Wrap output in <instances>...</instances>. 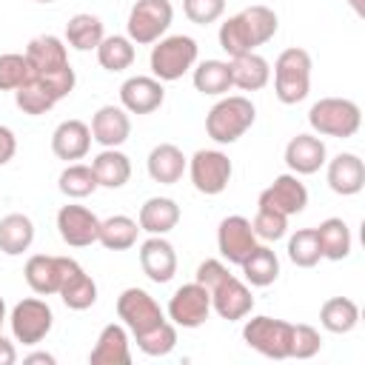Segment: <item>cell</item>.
Segmentation results:
<instances>
[{
  "instance_id": "20",
  "label": "cell",
  "mask_w": 365,
  "mask_h": 365,
  "mask_svg": "<svg viewBox=\"0 0 365 365\" xmlns=\"http://www.w3.org/2000/svg\"><path fill=\"white\" fill-rule=\"evenodd\" d=\"M91 140L103 148H120L131 137V117L123 106H100L91 117Z\"/></svg>"
},
{
  "instance_id": "46",
  "label": "cell",
  "mask_w": 365,
  "mask_h": 365,
  "mask_svg": "<svg viewBox=\"0 0 365 365\" xmlns=\"http://www.w3.org/2000/svg\"><path fill=\"white\" fill-rule=\"evenodd\" d=\"M182 11L191 23L208 26L225 14V0H182Z\"/></svg>"
},
{
  "instance_id": "8",
  "label": "cell",
  "mask_w": 365,
  "mask_h": 365,
  "mask_svg": "<svg viewBox=\"0 0 365 365\" xmlns=\"http://www.w3.org/2000/svg\"><path fill=\"white\" fill-rule=\"evenodd\" d=\"M291 322L277 317H251L242 325V339L248 348L268 359H291Z\"/></svg>"
},
{
  "instance_id": "7",
  "label": "cell",
  "mask_w": 365,
  "mask_h": 365,
  "mask_svg": "<svg viewBox=\"0 0 365 365\" xmlns=\"http://www.w3.org/2000/svg\"><path fill=\"white\" fill-rule=\"evenodd\" d=\"M171 20H174L171 0H137L128 11L125 34L134 46H151L160 37H165Z\"/></svg>"
},
{
  "instance_id": "39",
  "label": "cell",
  "mask_w": 365,
  "mask_h": 365,
  "mask_svg": "<svg viewBox=\"0 0 365 365\" xmlns=\"http://www.w3.org/2000/svg\"><path fill=\"white\" fill-rule=\"evenodd\" d=\"M14 103H17V108L23 111V114H31V117H40V114H46V111H51L60 100L43 86V83H37V80H31V74H29V80L14 91Z\"/></svg>"
},
{
  "instance_id": "45",
  "label": "cell",
  "mask_w": 365,
  "mask_h": 365,
  "mask_svg": "<svg viewBox=\"0 0 365 365\" xmlns=\"http://www.w3.org/2000/svg\"><path fill=\"white\" fill-rule=\"evenodd\" d=\"M319 348H322V336L314 325L297 322L291 328V356L294 359H311L319 354Z\"/></svg>"
},
{
  "instance_id": "2",
  "label": "cell",
  "mask_w": 365,
  "mask_h": 365,
  "mask_svg": "<svg viewBox=\"0 0 365 365\" xmlns=\"http://www.w3.org/2000/svg\"><path fill=\"white\" fill-rule=\"evenodd\" d=\"M194 279L208 288L211 311H217L220 319L237 322V319H245L254 311V297H251L248 282L237 279L222 259H202L197 265Z\"/></svg>"
},
{
  "instance_id": "14",
  "label": "cell",
  "mask_w": 365,
  "mask_h": 365,
  "mask_svg": "<svg viewBox=\"0 0 365 365\" xmlns=\"http://www.w3.org/2000/svg\"><path fill=\"white\" fill-rule=\"evenodd\" d=\"M57 231H60V240L71 248H88L97 242V234H100V217L86 208V205H77V202H68L57 211Z\"/></svg>"
},
{
  "instance_id": "27",
  "label": "cell",
  "mask_w": 365,
  "mask_h": 365,
  "mask_svg": "<svg viewBox=\"0 0 365 365\" xmlns=\"http://www.w3.org/2000/svg\"><path fill=\"white\" fill-rule=\"evenodd\" d=\"M314 231H317V242H319L322 259L339 262V259H345L351 254L354 237H351V228H348V222L342 217H328Z\"/></svg>"
},
{
  "instance_id": "35",
  "label": "cell",
  "mask_w": 365,
  "mask_h": 365,
  "mask_svg": "<svg viewBox=\"0 0 365 365\" xmlns=\"http://www.w3.org/2000/svg\"><path fill=\"white\" fill-rule=\"evenodd\" d=\"M242 277L248 285L254 288H265L271 282H277L279 277V257L268 248V245H257L245 259H242Z\"/></svg>"
},
{
  "instance_id": "47",
  "label": "cell",
  "mask_w": 365,
  "mask_h": 365,
  "mask_svg": "<svg viewBox=\"0 0 365 365\" xmlns=\"http://www.w3.org/2000/svg\"><path fill=\"white\" fill-rule=\"evenodd\" d=\"M17 154V137L9 125H0V165H6Z\"/></svg>"
},
{
  "instance_id": "52",
  "label": "cell",
  "mask_w": 365,
  "mask_h": 365,
  "mask_svg": "<svg viewBox=\"0 0 365 365\" xmlns=\"http://www.w3.org/2000/svg\"><path fill=\"white\" fill-rule=\"evenodd\" d=\"M34 3H54V0H34Z\"/></svg>"
},
{
  "instance_id": "29",
  "label": "cell",
  "mask_w": 365,
  "mask_h": 365,
  "mask_svg": "<svg viewBox=\"0 0 365 365\" xmlns=\"http://www.w3.org/2000/svg\"><path fill=\"white\" fill-rule=\"evenodd\" d=\"M91 171L100 188H123L131 180V160L120 148H103L91 160Z\"/></svg>"
},
{
  "instance_id": "34",
  "label": "cell",
  "mask_w": 365,
  "mask_h": 365,
  "mask_svg": "<svg viewBox=\"0 0 365 365\" xmlns=\"http://www.w3.org/2000/svg\"><path fill=\"white\" fill-rule=\"evenodd\" d=\"M319 325L328 334H351L359 325V305L348 297H331L319 308Z\"/></svg>"
},
{
  "instance_id": "23",
  "label": "cell",
  "mask_w": 365,
  "mask_h": 365,
  "mask_svg": "<svg viewBox=\"0 0 365 365\" xmlns=\"http://www.w3.org/2000/svg\"><path fill=\"white\" fill-rule=\"evenodd\" d=\"M91 365H128L131 362V348H128V328L120 322H108L100 334L97 342L88 354Z\"/></svg>"
},
{
  "instance_id": "3",
  "label": "cell",
  "mask_w": 365,
  "mask_h": 365,
  "mask_svg": "<svg viewBox=\"0 0 365 365\" xmlns=\"http://www.w3.org/2000/svg\"><path fill=\"white\" fill-rule=\"evenodd\" d=\"M254 120H257L254 103L242 94H228V97H220L205 114V134L217 145H231L254 125Z\"/></svg>"
},
{
  "instance_id": "38",
  "label": "cell",
  "mask_w": 365,
  "mask_h": 365,
  "mask_svg": "<svg viewBox=\"0 0 365 365\" xmlns=\"http://www.w3.org/2000/svg\"><path fill=\"white\" fill-rule=\"evenodd\" d=\"M57 188L68 200H83V197L94 194L100 185H97V177H94L91 165H86V163H68L60 171V177H57Z\"/></svg>"
},
{
  "instance_id": "32",
  "label": "cell",
  "mask_w": 365,
  "mask_h": 365,
  "mask_svg": "<svg viewBox=\"0 0 365 365\" xmlns=\"http://www.w3.org/2000/svg\"><path fill=\"white\" fill-rule=\"evenodd\" d=\"M191 80H194V88L200 94H205V97H222V94H228L234 88V83H231V63L228 60H202L194 68Z\"/></svg>"
},
{
  "instance_id": "43",
  "label": "cell",
  "mask_w": 365,
  "mask_h": 365,
  "mask_svg": "<svg viewBox=\"0 0 365 365\" xmlns=\"http://www.w3.org/2000/svg\"><path fill=\"white\" fill-rule=\"evenodd\" d=\"M251 228H254L257 240L277 242V240H282L285 231H288V217H285L282 211L271 208V205L257 202V214H254V220H251Z\"/></svg>"
},
{
  "instance_id": "6",
  "label": "cell",
  "mask_w": 365,
  "mask_h": 365,
  "mask_svg": "<svg viewBox=\"0 0 365 365\" xmlns=\"http://www.w3.org/2000/svg\"><path fill=\"white\" fill-rule=\"evenodd\" d=\"M197 54H200L197 40L188 34L160 37L157 43H151V57H148L151 77H157L160 83H174L197 66Z\"/></svg>"
},
{
  "instance_id": "50",
  "label": "cell",
  "mask_w": 365,
  "mask_h": 365,
  "mask_svg": "<svg viewBox=\"0 0 365 365\" xmlns=\"http://www.w3.org/2000/svg\"><path fill=\"white\" fill-rule=\"evenodd\" d=\"M348 6L354 9L356 17H365V0H348Z\"/></svg>"
},
{
  "instance_id": "30",
  "label": "cell",
  "mask_w": 365,
  "mask_h": 365,
  "mask_svg": "<svg viewBox=\"0 0 365 365\" xmlns=\"http://www.w3.org/2000/svg\"><path fill=\"white\" fill-rule=\"evenodd\" d=\"M34 242V222L26 214H6L0 220V251L6 257H20Z\"/></svg>"
},
{
  "instance_id": "51",
  "label": "cell",
  "mask_w": 365,
  "mask_h": 365,
  "mask_svg": "<svg viewBox=\"0 0 365 365\" xmlns=\"http://www.w3.org/2000/svg\"><path fill=\"white\" fill-rule=\"evenodd\" d=\"M9 317H6V299L0 297V334H3V322H6Z\"/></svg>"
},
{
  "instance_id": "26",
  "label": "cell",
  "mask_w": 365,
  "mask_h": 365,
  "mask_svg": "<svg viewBox=\"0 0 365 365\" xmlns=\"http://www.w3.org/2000/svg\"><path fill=\"white\" fill-rule=\"evenodd\" d=\"M137 222H140V231L165 237V234L174 231L177 222H180V205H177L171 197H148V200L140 205Z\"/></svg>"
},
{
  "instance_id": "37",
  "label": "cell",
  "mask_w": 365,
  "mask_h": 365,
  "mask_svg": "<svg viewBox=\"0 0 365 365\" xmlns=\"http://www.w3.org/2000/svg\"><path fill=\"white\" fill-rule=\"evenodd\" d=\"M217 37H220V48H222L228 57H240V54L257 51V43H254V37H251L245 20L240 17V11L220 23Z\"/></svg>"
},
{
  "instance_id": "21",
  "label": "cell",
  "mask_w": 365,
  "mask_h": 365,
  "mask_svg": "<svg viewBox=\"0 0 365 365\" xmlns=\"http://www.w3.org/2000/svg\"><path fill=\"white\" fill-rule=\"evenodd\" d=\"M325 163H328L325 180H328V188L334 194L354 197L365 188V163L359 160V154L342 151V154H336L334 160H325Z\"/></svg>"
},
{
  "instance_id": "22",
  "label": "cell",
  "mask_w": 365,
  "mask_h": 365,
  "mask_svg": "<svg viewBox=\"0 0 365 365\" xmlns=\"http://www.w3.org/2000/svg\"><path fill=\"white\" fill-rule=\"evenodd\" d=\"M88 148H91V128L83 120H63L51 131V151L57 160L77 163L88 154Z\"/></svg>"
},
{
  "instance_id": "4",
  "label": "cell",
  "mask_w": 365,
  "mask_h": 365,
  "mask_svg": "<svg viewBox=\"0 0 365 365\" xmlns=\"http://www.w3.org/2000/svg\"><path fill=\"white\" fill-rule=\"evenodd\" d=\"M311 91V54L291 46L274 60V94L282 106H297Z\"/></svg>"
},
{
  "instance_id": "19",
  "label": "cell",
  "mask_w": 365,
  "mask_h": 365,
  "mask_svg": "<svg viewBox=\"0 0 365 365\" xmlns=\"http://www.w3.org/2000/svg\"><path fill=\"white\" fill-rule=\"evenodd\" d=\"M328 160V148L319 134H297L285 145V165L297 177L317 174Z\"/></svg>"
},
{
  "instance_id": "49",
  "label": "cell",
  "mask_w": 365,
  "mask_h": 365,
  "mask_svg": "<svg viewBox=\"0 0 365 365\" xmlns=\"http://www.w3.org/2000/svg\"><path fill=\"white\" fill-rule=\"evenodd\" d=\"M23 362H26V365H54V362H57V356H54V354H48V351H34V354L23 356Z\"/></svg>"
},
{
  "instance_id": "28",
  "label": "cell",
  "mask_w": 365,
  "mask_h": 365,
  "mask_svg": "<svg viewBox=\"0 0 365 365\" xmlns=\"http://www.w3.org/2000/svg\"><path fill=\"white\" fill-rule=\"evenodd\" d=\"M231 83L242 91H259L268 86L271 80V66L262 54L257 51H248V54H240V57H231Z\"/></svg>"
},
{
  "instance_id": "40",
  "label": "cell",
  "mask_w": 365,
  "mask_h": 365,
  "mask_svg": "<svg viewBox=\"0 0 365 365\" xmlns=\"http://www.w3.org/2000/svg\"><path fill=\"white\" fill-rule=\"evenodd\" d=\"M240 17L245 20V26H248V31H251V37H254V43H257V48L259 46H265L274 34H277V29H279V17H277V11L274 9H268V6H248V9H242L240 11Z\"/></svg>"
},
{
  "instance_id": "9",
  "label": "cell",
  "mask_w": 365,
  "mask_h": 365,
  "mask_svg": "<svg viewBox=\"0 0 365 365\" xmlns=\"http://www.w3.org/2000/svg\"><path fill=\"white\" fill-rule=\"evenodd\" d=\"M9 325H11V334L17 342L23 345H37L43 342L48 334H51V325H54V311L46 299L40 297H26L20 299L11 314H9Z\"/></svg>"
},
{
  "instance_id": "1",
  "label": "cell",
  "mask_w": 365,
  "mask_h": 365,
  "mask_svg": "<svg viewBox=\"0 0 365 365\" xmlns=\"http://www.w3.org/2000/svg\"><path fill=\"white\" fill-rule=\"evenodd\" d=\"M23 54H26L31 80L43 83L57 100H63V97H68L74 91L77 74H74V68L68 63L66 40H60L57 34H40V37L29 40Z\"/></svg>"
},
{
  "instance_id": "36",
  "label": "cell",
  "mask_w": 365,
  "mask_h": 365,
  "mask_svg": "<svg viewBox=\"0 0 365 365\" xmlns=\"http://www.w3.org/2000/svg\"><path fill=\"white\" fill-rule=\"evenodd\" d=\"M94 51H97V63L111 74L114 71H125L137 57V48L128 40V34H108V37L100 40V46Z\"/></svg>"
},
{
  "instance_id": "33",
  "label": "cell",
  "mask_w": 365,
  "mask_h": 365,
  "mask_svg": "<svg viewBox=\"0 0 365 365\" xmlns=\"http://www.w3.org/2000/svg\"><path fill=\"white\" fill-rule=\"evenodd\" d=\"M137 234H140V222L125 217V214H114L100 220V234L97 242L108 251H128L137 245Z\"/></svg>"
},
{
  "instance_id": "42",
  "label": "cell",
  "mask_w": 365,
  "mask_h": 365,
  "mask_svg": "<svg viewBox=\"0 0 365 365\" xmlns=\"http://www.w3.org/2000/svg\"><path fill=\"white\" fill-rule=\"evenodd\" d=\"M134 342L145 356H165V354H171L177 348V325L171 319H165L163 325L134 336Z\"/></svg>"
},
{
  "instance_id": "18",
  "label": "cell",
  "mask_w": 365,
  "mask_h": 365,
  "mask_svg": "<svg viewBox=\"0 0 365 365\" xmlns=\"http://www.w3.org/2000/svg\"><path fill=\"white\" fill-rule=\"evenodd\" d=\"M57 297L63 299L66 308L71 311H86L97 302V282L83 271V265L71 257H66L63 262V279H60V291Z\"/></svg>"
},
{
  "instance_id": "10",
  "label": "cell",
  "mask_w": 365,
  "mask_h": 365,
  "mask_svg": "<svg viewBox=\"0 0 365 365\" xmlns=\"http://www.w3.org/2000/svg\"><path fill=\"white\" fill-rule=\"evenodd\" d=\"M188 174H191V182H194V188L200 194L217 197V194H222L228 188L234 165H231L225 151H220V148H200L188 160Z\"/></svg>"
},
{
  "instance_id": "24",
  "label": "cell",
  "mask_w": 365,
  "mask_h": 365,
  "mask_svg": "<svg viewBox=\"0 0 365 365\" xmlns=\"http://www.w3.org/2000/svg\"><path fill=\"white\" fill-rule=\"evenodd\" d=\"M63 262L66 257H51V254H34L26 259L23 277L26 285L37 294V297H51L60 291V279H63Z\"/></svg>"
},
{
  "instance_id": "16",
  "label": "cell",
  "mask_w": 365,
  "mask_h": 365,
  "mask_svg": "<svg viewBox=\"0 0 365 365\" xmlns=\"http://www.w3.org/2000/svg\"><path fill=\"white\" fill-rule=\"evenodd\" d=\"M165 103V88L157 77L134 74L120 86V106L128 114H154Z\"/></svg>"
},
{
  "instance_id": "15",
  "label": "cell",
  "mask_w": 365,
  "mask_h": 365,
  "mask_svg": "<svg viewBox=\"0 0 365 365\" xmlns=\"http://www.w3.org/2000/svg\"><path fill=\"white\" fill-rule=\"evenodd\" d=\"M262 205H271L277 211H282L285 217H294V214H302L305 205H308V188L305 182L297 177V174H279L274 177V182L268 188L259 191V200Z\"/></svg>"
},
{
  "instance_id": "44",
  "label": "cell",
  "mask_w": 365,
  "mask_h": 365,
  "mask_svg": "<svg viewBox=\"0 0 365 365\" xmlns=\"http://www.w3.org/2000/svg\"><path fill=\"white\" fill-rule=\"evenodd\" d=\"M29 63L26 54L17 51H6L0 54V91H17L26 80H29Z\"/></svg>"
},
{
  "instance_id": "12",
  "label": "cell",
  "mask_w": 365,
  "mask_h": 365,
  "mask_svg": "<svg viewBox=\"0 0 365 365\" xmlns=\"http://www.w3.org/2000/svg\"><path fill=\"white\" fill-rule=\"evenodd\" d=\"M211 314V294L205 285L185 282L180 285L168 299V319L177 328H200Z\"/></svg>"
},
{
  "instance_id": "48",
  "label": "cell",
  "mask_w": 365,
  "mask_h": 365,
  "mask_svg": "<svg viewBox=\"0 0 365 365\" xmlns=\"http://www.w3.org/2000/svg\"><path fill=\"white\" fill-rule=\"evenodd\" d=\"M17 362V348L14 342H9L3 334H0V365H14Z\"/></svg>"
},
{
  "instance_id": "17",
  "label": "cell",
  "mask_w": 365,
  "mask_h": 365,
  "mask_svg": "<svg viewBox=\"0 0 365 365\" xmlns=\"http://www.w3.org/2000/svg\"><path fill=\"white\" fill-rule=\"evenodd\" d=\"M140 268L157 285L171 282L174 274H177V251H174V245L160 234H148V240L140 245Z\"/></svg>"
},
{
  "instance_id": "31",
  "label": "cell",
  "mask_w": 365,
  "mask_h": 365,
  "mask_svg": "<svg viewBox=\"0 0 365 365\" xmlns=\"http://www.w3.org/2000/svg\"><path fill=\"white\" fill-rule=\"evenodd\" d=\"M106 37V29H103V20L97 14H88V11H80L74 17H68L66 23V46H71L74 51H94L100 46V40Z\"/></svg>"
},
{
  "instance_id": "41",
  "label": "cell",
  "mask_w": 365,
  "mask_h": 365,
  "mask_svg": "<svg viewBox=\"0 0 365 365\" xmlns=\"http://www.w3.org/2000/svg\"><path fill=\"white\" fill-rule=\"evenodd\" d=\"M288 259L297 268H314L322 254H319V242H317V231L314 228H299L288 237Z\"/></svg>"
},
{
  "instance_id": "25",
  "label": "cell",
  "mask_w": 365,
  "mask_h": 365,
  "mask_svg": "<svg viewBox=\"0 0 365 365\" xmlns=\"http://www.w3.org/2000/svg\"><path fill=\"white\" fill-rule=\"evenodd\" d=\"M148 177L160 185H174L182 180V171L188 168V157L182 154V148H177L174 143H160L148 151L145 160Z\"/></svg>"
},
{
  "instance_id": "13",
  "label": "cell",
  "mask_w": 365,
  "mask_h": 365,
  "mask_svg": "<svg viewBox=\"0 0 365 365\" xmlns=\"http://www.w3.org/2000/svg\"><path fill=\"white\" fill-rule=\"evenodd\" d=\"M259 245L254 228H251V220L242 217V214H231L220 222L217 228V248H220V257L231 265H242V259Z\"/></svg>"
},
{
  "instance_id": "5",
  "label": "cell",
  "mask_w": 365,
  "mask_h": 365,
  "mask_svg": "<svg viewBox=\"0 0 365 365\" xmlns=\"http://www.w3.org/2000/svg\"><path fill=\"white\" fill-rule=\"evenodd\" d=\"M308 125L319 137L348 140L362 125V111L348 97H322L308 108Z\"/></svg>"
},
{
  "instance_id": "11",
  "label": "cell",
  "mask_w": 365,
  "mask_h": 365,
  "mask_svg": "<svg viewBox=\"0 0 365 365\" xmlns=\"http://www.w3.org/2000/svg\"><path fill=\"white\" fill-rule=\"evenodd\" d=\"M117 317L123 319V325L134 336H140V334H145V331H151V328H157V325L165 322V314H163L160 302L148 291H143L137 285L125 288L117 297Z\"/></svg>"
}]
</instances>
